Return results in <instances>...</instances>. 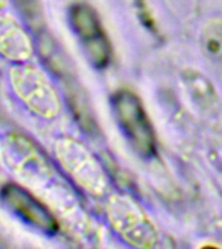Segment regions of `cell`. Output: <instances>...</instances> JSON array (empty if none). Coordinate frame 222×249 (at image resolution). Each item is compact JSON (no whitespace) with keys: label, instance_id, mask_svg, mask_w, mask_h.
I'll list each match as a JSON object with an SVG mask.
<instances>
[{"label":"cell","instance_id":"9c48e42d","mask_svg":"<svg viewBox=\"0 0 222 249\" xmlns=\"http://www.w3.org/2000/svg\"><path fill=\"white\" fill-rule=\"evenodd\" d=\"M202 48L209 58H222V19L212 18L202 31Z\"/></svg>","mask_w":222,"mask_h":249},{"label":"cell","instance_id":"5b68a950","mask_svg":"<svg viewBox=\"0 0 222 249\" xmlns=\"http://www.w3.org/2000/svg\"><path fill=\"white\" fill-rule=\"evenodd\" d=\"M107 213L117 232L130 244L142 249L153 247L156 241L155 230L128 196H112L107 205Z\"/></svg>","mask_w":222,"mask_h":249},{"label":"cell","instance_id":"52a82bcc","mask_svg":"<svg viewBox=\"0 0 222 249\" xmlns=\"http://www.w3.org/2000/svg\"><path fill=\"white\" fill-rule=\"evenodd\" d=\"M1 198L12 212H15L30 225H34L47 232H54L57 230V222L52 213L43 205L40 200L22 187L17 184L4 186L1 190Z\"/></svg>","mask_w":222,"mask_h":249},{"label":"cell","instance_id":"ba28073f","mask_svg":"<svg viewBox=\"0 0 222 249\" xmlns=\"http://www.w3.org/2000/svg\"><path fill=\"white\" fill-rule=\"evenodd\" d=\"M34 53V44L25 27L8 13L0 12V54L13 62H26Z\"/></svg>","mask_w":222,"mask_h":249},{"label":"cell","instance_id":"8fae6325","mask_svg":"<svg viewBox=\"0 0 222 249\" xmlns=\"http://www.w3.org/2000/svg\"><path fill=\"white\" fill-rule=\"evenodd\" d=\"M135 4L136 11H138V17L140 18V21L146 25V27H147L148 30L156 33L157 27H156V22L155 19H153V17H152L151 12L148 9L147 3H146L144 0H135Z\"/></svg>","mask_w":222,"mask_h":249},{"label":"cell","instance_id":"8992f818","mask_svg":"<svg viewBox=\"0 0 222 249\" xmlns=\"http://www.w3.org/2000/svg\"><path fill=\"white\" fill-rule=\"evenodd\" d=\"M1 153L8 167L29 183L43 182L52 171L38 147L22 134H11L1 144Z\"/></svg>","mask_w":222,"mask_h":249},{"label":"cell","instance_id":"7a4b0ae2","mask_svg":"<svg viewBox=\"0 0 222 249\" xmlns=\"http://www.w3.org/2000/svg\"><path fill=\"white\" fill-rule=\"evenodd\" d=\"M55 155L66 174L86 192L100 196L107 191L104 169L81 142L69 136L60 138L55 144Z\"/></svg>","mask_w":222,"mask_h":249},{"label":"cell","instance_id":"30bf717a","mask_svg":"<svg viewBox=\"0 0 222 249\" xmlns=\"http://www.w3.org/2000/svg\"><path fill=\"white\" fill-rule=\"evenodd\" d=\"M18 7L22 9L23 15L26 16L31 22H39L40 18V7L38 0H16Z\"/></svg>","mask_w":222,"mask_h":249},{"label":"cell","instance_id":"6da1fadb","mask_svg":"<svg viewBox=\"0 0 222 249\" xmlns=\"http://www.w3.org/2000/svg\"><path fill=\"white\" fill-rule=\"evenodd\" d=\"M11 86L18 99L37 116L54 120L61 112V99L46 74L37 66L19 62L9 71Z\"/></svg>","mask_w":222,"mask_h":249},{"label":"cell","instance_id":"4fadbf2b","mask_svg":"<svg viewBox=\"0 0 222 249\" xmlns=\"http://www.w3.org/2000/svg\"><path fill=\"white\" fill-rule=\"evenodd\" d=\"M202 249H218V248H216V247H203Z\"/></svg>","mask_w":222,"mask_h":249},{"label":"cell","instance_id":"3957f363","mask_svg":"<svg viewBox=\"0 0 222 249\" xmlns=\"http://www.w3.org/2000/svg\"><path fill=\"white\" fill-rule=\"evenodd\" d=\"M113 110L132 149L144 159L156 155V138L142 101L130 89H120L112 97Z\"/></svg>","mask_w":222,"mask_h":249},{"label":"cell","instance_id":"7c38bea8","mask_svg":"<svg viewBox=\"0 0 222 249\" xmlns=\"http://www.w3.org/2000/svg\"><path fill=\"white\" fill-rule=\"evenodd\" d=\"M7 4H8V0H0V11L7 7Z\"/></svg>","mask_w":222,"mask_h":249},{"label":"cell","instance_id":"277c9868","mask_svg":"<svg viewBox=\"0 0 222 249\" xmlns=\"http://www.w3.org/2000/svg\"><path fill=\"white\" fill-rule=\"evenodd\" d=\"M69 21L87 60L97 69L107 68L112 57V47L93 8L85 3L74 4L69 11Z\"/></svg>","mask_w":222,"mask_h":249}]
</instances>
